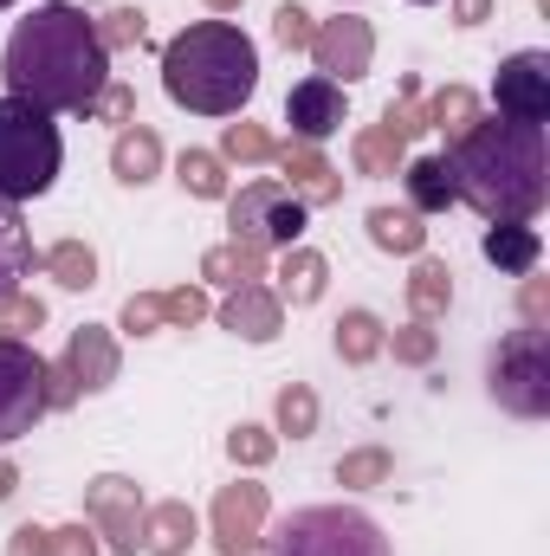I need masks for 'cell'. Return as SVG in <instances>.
I'll list each match as a JSON object with an SVG mask.
<instances>
[{"label": "cell", "instance_id": "obj_1", "mask_svg": "<svg viewBox=\"0 0 550 556\" xmlns=\"http://www.w3.org/2000/svg\"><path fill=\"white\" fill-rule=\"evenodd\" d=\"M0 78L7 98L46 111V117H85L91 98L111 85V52L98 46L91 13L46 0L26 20H13L7 52H0Z\"/></svg>", "mask_w": 550, "mask_h": 556}, {"label": "cell", "instance_id": "obj_2", "mask_svg": "<svg viewBox=\"0 0 550 556\" xmlns=\"http://www.w3.org/2000/svg\"><path fill=\"white\" fill-rule=\"evenodd\" d=\"M447 175L453 194L486 220H538L550 201V137L545 124H512V117H479L466 137L447 142Z\"/></svg>", "mask_w": 550, "mask_h": 556}, {"label": "cell", "instance_id": "obj_3", "mask_svg": "<svg viewBox=\"0 0 550 556\" xmlns=\"http://www.w3.org/2000/svg\"><path fill=\"white\" fill-rule=\"evenodd\" d=\"M162 91L195 117H247L260 91V46L234 20H195L162 46Z\"/></svg>", "mask_w": 550, "mask_h": 556}, {"label": "cell", "instance_id": "obj_4", "mask_svg": "<svg viewBox=\"0 0 550 556\" xmlns=\"http://www.w3.org/2000/svg\"><path fill=\"white\" fill-rule=\"evenodd\" d=\"M65 168V137L46 111L0 98V201H39Z\"/></svg>", "mask_w": 550, "mask_h": 556}, {"label": "cell", "instance_id": "obj_5", "mask_svg": "<svg viewBox=\"0 0 550 556\" xmlns=\"http://www.w3.org/2000/svg\"><path fill=\"white\" fill-rule=\"evenodd\" d=\"M266 556H396L383 525L357 505H304L278 518L273 538H260Z\"/></svg>", "mask_w": 550, "mask_h": 556}, {"label": "cell", "instance_id": "obj_6", "mask_svg": "<svg viewBox=\"0 0 550 556\" xmlns=\"http://www.w3.org/2000/svg\"><path fill=\"white\" fill-rule=\"evenodd\" d=\"M486 389L518 420L550 415V324H518V330L499 337V350L486 363Z\"/></svg>", "mask_w": 550, "mask_h": 556}, {"label": "cell", "instance_id": "obj_7", "mask_svg": "<svg viewBox=\"0 0 550 556\" xmlns=\"http://www.w3.org/2000/svg\"><path fill=\"white\" fill-rule=\"evenodd\" d=\"M304 220H311V207H304L278 175H260V181H247L240 194H227V227H234L240 247L285 253V247L304 240Z\"/></svg>", "mask_w": 550, "mask_h": 556}, {"label": "cell", "instance_id": "obj_8", "mask_svg": "<svg viewBox=\"0 0 550 556\" xmlns=\"http://www.w3.org/2000/svg\"><path fill=\"white\" fill-rule=\"evenodd\" d=\"M46 420V356L33 343L0 337V446Z\"/></svg>", "mask_w": 550, "mask_h": 556}, {"label": "cell", "instance_id": "obj_9", "mask_svg": "<svg viewBox=\"0 0 550 556\" xmlns=\"http://www.w3.org/2000/svg\"><path fill=\"white\" fill-rule=\"evenodd\" d=\"M142 485L124 479V472H98L85 485V525L98 531V544L117 556H137L142 551Z\"/></svg>", "mask_w": 550, "mask_h": 556}, {"label": "cell", "instance_id": "obj_10", "mask_svg": "<svg viewBox=\"0 0 550 556\" xmlns=\"http://www.w3.org/2000/svg\"><path fill=\"white\" fill-rule=\"evenodd\" d=\"M266 518H273V492H266L260 479H247V472H240L234 485H221V492H214V505H208V538H214V551H221V556L260 551Z\"/></svg>", "mask_w": 550, "mask_h": 556}, {"label": "cell", "instance_id": "obj_11", "mask_svg": "<svg viewBox=\"0 0 550 556\" xmlns=\"http://www.w3.org/2000/svg\"><path fill=\"white\" fill-rule=\"evenodd\" d=\"M304 52H311L317 78L357 85V78H370V65H376V26H370L363 13H343V7H337V20H317V33H311Z\"/></svg>", "mask_w": 550, "mask_h": 556}, {"label": "cell", "instance_id": "obj_12", "mask_svg": "<svg viewBox=\"0 0 550 556\" xmlns=\"http://www.w3.org/2000/svg\"><path fill=\"white\" fill-rule=\"evenodd\" d=\"M492 104L499 117L512 124H550V52H512L499 65V85H492Z\"/></svg>", "mask_w": 550, "mask_h": 556}, {"label": "cell", "instance_id": "obj_13", "mask_svg": "<svg viewBox=\"0 0 550 556\" xmlns=\"http://www.w3.org/2000/svg\"><path fill=\"white\" fill-rule=\"evenodd\" d=\"M285 124H291V142H324L337 137L343 124H350V104H343V85H330V78H298L291 91H285Z\"/></svg>", "mask_w": 550, "mask_h": 556}, {"label": "cell", "instance_id": "obj_14", "mask_svg": "<svg viewBox=\"0 0 550 556\" xmlns=\"http://www.w3.org/2000/svg\"><path fill=\"white\" fill-rule=\"evenodd\" d=\"M59 363L72 369L78 395H104V389L117 382V369H124V350H117L111 324H78V330L65 337V356H59Z\"/></svg>", "mask_w": 550, "mask_h": 556}, {"label": "cell", "instance_id": "obj_15", "mask_svg": "<svg viewBox=\"0 0 550 556\" xmlns=\"http://www.w3.org/2000/svg\"><path fill=\"white\" fill-rule=\"evenodd\" d=\"M221 330H234L240 343H273L278 330H285V304H278V291L266 278H253V285H234L227 298H221Z\"/></svg>", "mask_w": 550, "mask_h": 556}, {"label": "cell", "instance_id": "obj_16", "mask_svg": "<svg viewBox=\"0 0 550 556\" xmlns=\"http://www.w3.org/2000/svg\"><path fill=\"white\" fill-rule=\"evenodd\" d=\"M278 168H285V188H291L304 207L343 201V175L330 168V155H324L317 142H278Z\"/></svg>", "mask_w": 550, "mask_h": 556}, {"label": "cell", "instance_id": "obj_17", "mask_svg": "<svg viewBox=\"0 0 550 556\" xmlns=\"http://www.w3.org/2000/svg\"><path fill=\"white\" fill-rule=\"evenodd\" d=\"M278 304H291V311H304V304H317V298H324V291H330V260H324V253H317V247H304V240H298V247H285V253H278Z\"/></svg>", "mask_w": 550, "mask_h": 556}, {"label": "cell", "instance_id": "obj_18", "mask_svg": "<svg viewBox=\"0 0 550 556\" xmlns=\"http://www.w3.org/2000/svg\"><path fill=\"white\" fill-rule=\"evenodd\" d=\"M201 538V518L188 498H162L142 511V551L149 556H188V544Z\"/></svg>", "mask_w": 550, "mask_h": 556}, {"label": "cell", "instance_id": "obj_19", "mask_svg": "<svg viewBox=\"0 0 550 556\" xmlns=\"http://www.w3.org/2000/svg\"><path fill=\"white\" fill-rule=\"evenodd\" d=\"M111 175H117L124 188H149V181L162 175V137H155L149 124H124L117 142H111Z\"/></svg>", "mask_w": 550, "mask_h": 556}, {"label": "cell", "instance_id": "obj_20", "mask_svg": "<svg viewBox=\"0 0 550 556\" xmlns=\"http://www.w3.org/2000/svg\"><path fill=\"white\" fill-rule=\"evenodd\" d=\"M479 253H486L499 273L525 278V273H538V260H545V240H538V227H532V220H505V227H486Z\"/></svg>", "mask_w": 550, "mask_h": 556}, {"label": "cell", "instance_id": "obj_21", "mask_svg": "<svg viewBox=\"0 0 550 556\" xmlns=\"http://www.w3.org/2000/svg\"><path fill=\"white\" fill-rule=\"evenodd\" d=\"M402 188H409V207L427 220V214H447L460 194H453V175H447V155H409L402 162Z\"/></svg>", "mask_w": 550, "mask_h": 556}, {"label": "cell", "instance_id": "obj_22", "mask_svg": "<svg viewBox=\"0 0 550 556\" xmlns=\"http://www.w3.org/2000/svg\"><path fill=\"white\" fill-rule=\"evenodd\" d=\"M447 304H453V273H447V260L414 253V266H409V317L414 324H434V317H447Z\"/></svg>", "mask_w": 550, "mask_h": 556}, {"label": "cell", "instance_id": "obj_23", "mask_svg": "<svg viewBox=\"0 0 550 556\" xmlns=\"http://www.w3.org/2000/svg\"><path fill=\"white\" fill-rule=\"evenodd\" d=\"M383 337H389V324H383L376 311H363V304H357V311H343V317L330 324V350H337L350 369L376 363V356H383Z\"/></svg>", "mask_w": 550, "mask_h": 556}, {"label": "cell", "instance_id": "obj_24", "mask_svg": "<svg viewBox=\"0 0 550 556\" xmlns=\"http://www.w3.org/2000/svg\"><path fill=\"white\" fill-rule=\"evenodd\" d=\"M363 227H370V247H376V253H396V260L427 253V227H421L414 207H370Z\"/></svg>", "mask_w": 550, "mask_h": 556}, {"label": "cell", "instance_id": "obj_25", "mask_svg": "<svg viewBox=\"0 0 550 556\" xmlns=\"http://www.w3.org/2000/svg\"><path fill=\"white\" fill-rule=\"evenodd\" d=\"M253 278H266V253H260V247L221 240V247H208V253H201V285L234 291V285H253Z\"/></svg>", "mask_w": 550, "mask_h": 556}, {"label": "cell", "instance_id": "obj_26", "mask_svg": "<svg viewBox=\"0 0 550 556\" xmlns=\"http://www.w3.org/2000/svg\"><path fill=\"white\" fill-rule=\"evenodd\" d=\"M421 111H427V130H440V137H466L479 117H486V104H479V91H466V85H440L434 98H421Z\"/></svg>", "mask_w": 550, "mask_h": 556}, {"label": "cell", "instance_id": "obj_27", "mask_svg": "<svg viewBox=\"0 0 550 556\" xmlns=\"http://www.w3.org/2000/svg\"><path fill=\"white\" fill-rule=\"evenodd\" d=\"M39 273L52 278L59 291H91V285H98V253H91L85 240H52V247L39 253Z\"/></svg>", "mask_w": 550, "mask_h": 556}, {"label": "cell", "instance_id": "obj_28", "mask_svg": "<svg viewBox=\"0 0 550 556\" xmlns=\"http://www.w3.org/2000/svg\"><path fill=\"white\" fill-rule=\"evenodd\" d=\"M33 273V233H26V214L13 201H0V298L20 291V278Z\"/></svg>", "mask_w": 550, "mask_h": 556}, {"label": "cell", "instance_id": "obj_29", "mask_svg": "<svg viewBox=\"0 0 550 556\" xmlns=\"http://www.w3.org/2000/svg\"><path fill=\"white\" fill-rule=\"evenodd\" d=\"M175 181H182V194H195V201H227L234 188H227V162L214 155V149H182L175 155Z\"/></svg>", "mask_w": 550, "mask_h": 556}, {"label": "cell", "instance_id": "obj_30", "mask_svg": "<svg viewBox=\"0 0 550 556\" xmlns=\"http://www.w3.org/2000/svg\"><path fill=\"white\" fill-rule=\"evenodd\" d=\"M317 420H324V408H317V389H311V382H285V389H278V402H273L278 440H311Z\"/></svg>", "mask_w": 550, "mask_h": 556}, {"label": "cell", "instance_id": "obj_31", "mask_svg": "<svg viewBox=\"0 0 550 556\" xmlns=\"http://www.w3.org/2000/svg\"><path fill=\"white\" fill-rule=\"evenodd\" d=\"M350 162H357V175H402L409 142L389 137L383 124H370V130H357V137H350Z\"/></svg>", "mask_w": 550, "mask_h": 556}, {"label": "cell", "instance_id": "obj_32", "mask_svg": "<svg viewBox=\"0 0 550 556\" xmlns=\"http://www.w3.org/2000/svg\"><path fill=\"white\" fill-rule=\"evenodd\" d=\"M221 162H240V168H266V162H278V137L266 130V124H227L221 130V149H214Z\"/></svg>", "mask_w": 550, "mask_h": 556}, {"label": "cell", "instance_id": "obj_33", "mask_svg": "<svg viewBox=\"0 0 550 556\" xmlns=\"http://www.w3.org/2000/svg\"><path fill=\"white\" fill-rule=\"evenodd\" d=\"M389 472H396L389 446H357V453L337 459V485L343 492H376V485H389Z\"/></svg>", "mask_w": 550, "mask_h": 556}, {"label": "cell", "instance_id": "obj_34", "mask_svg": "<svg viewBox=\"0 0 550 556\" xmlns=\"http://www.w3.org/2000/svg\"><path fill=\"white\" fill-rule=\"evenodd\" d=\"M227 459H234L240 472L273 466V459H278V433H273V427H260V420H240V427L227 433Z\"/></svg>", "mask_w": 550, "mask_h": 556}, {"label": "cell", "instance_id": "obj_35", "mask_svg": "<svg viewBox=\"0 0 550 556\" xmlns=\"http://www.w3.org/2000/svg\"><path fill=\"white\" fill-rule=\"evenodd\" d=\"M383 130H389V137H402V142H414L421 130H427V111H421V78H414V72L396 85V98L383 104Z\"/></svg>", "mask_w": 550, "mask_h": 556}, {"label": "cell", "instance_id": "obj_36", "mask_svg": "<svg viewBox=\"0 0 550 556\" xmlns=\"http://www.w3.org/2000/svg\"><path fill=\"white\" fill-rule=\"evenodd\" d=\"M383 350H396V363H409V369H427V363L440 356V330L409 317L402 330H389V337H383Z\"/></svg>", "mask_w": 550, "mask_h": 556}, {"label": "cell", "instance_id": "obj_37", "mask_svg": "<svg viewBox=\"0 0 550 556\" xmlns=\"http://www.w3.org/2000/svg\"><path fill=\"white\" fill-rule=\"evenodd\" d=\"M33 330H46V298H33V291H7V298H0V337L26 343Z\"/></svg>", "mask_w": 550, "mask_h": 556}, {"label": "cell", "instance_id": "obj_38", "mask_svg": "<svg viewBox=\"0 0 550 556\" xmlns=\"http://www.w3.org/2000/svg\"><path fill=\"white\" fill-rule=\"evenodd\" d=\"M91 26H98V46H104V52H124V46H142V33H149L142 7H111V13H98Z\"/></svg>", "mask_w": 550, "mask_h": 556}, {"label": "cell", "instance_id": "obj_39", "mask_svg": "<svg viewBox=\"0 0 550 556\" xmlns=\"http://www.w3.org/2000/svg\"><path fill=\"white\" fill-rule=\"evenodd\" d=\"M208 311H214V304H208L201 285H175V291H162V324H168V330H195Z\"/></svg>", "mask_w": 550, "mask_h": 556}, {"label": "cell", "instance_id": "obj_40", "mask_svg": "<svg viewBox=\"0 0 550 556\" xmlns=\"http://www.w3.org/2000/svg\"><path fill=\"white\" fill-rule=\"evenodd\" d=\"M117 330H124V337H155V330H168V324H162V291H130L124 311H117Z\"/></svg>", "mask_w": 550, "mask_h": 556}, {"label": "cell", "instance_id": "obj_41", "mask_svg": "<svg viewBox=\"0 0 550 556\" xmlns=\"http://www.w3.org/2000/svg\"><path fill=\"white\" fill-rule=\"evenodd\" d=\"M311 33H317V20H311L298 0H278V7H273V39L285 46V52H304V46H311Z\"/></svg>", "mask_w": 550, "mask_h": 556}, {"label": "cell", "instance_id": "obj_42", "mask_svg": "<svg viewBox=\"0 0 550 556\" xmlns=\"http://www.w3.org/2000/svg\"><path fill=\"white\" fill-rule=\"evenodd\" d=\"M85 117H98V124H117V130H124V124L137 117V91H130V85H124V78L111 72V85H104V91L91 98V111H85Z\"/></svg>", "mask_w": 550, "mask_h": 556}, {"label": "cell", "instance_id": "obj_43", "mask_svg": "<svg viewBox=\"0 0 550 556\" xmlns=\"http://www.w3.org/2000/svg\"><path fill=\"white\" fill-rule=\"evenodd\" d=\"M104 544H98V531L78 518V525H59L52 531V544H46V556H98Z\"/></svg>", "mask_w": 550, "mask_h": 556}, {"label": "cell", "instance_id": "obj_44", "mask_svg": "<svg viewBox=\"0 0 550 556\" xmlns=\"http://www.w3.org/2000/svg\"><path fill=\"white\" fill-rule=\"evenodd\" d=\"M85 395H78V382H72V369L65 363H46V415H65V408H78Z\"/></svg>", "mask_w": 550, "mask_h": 556}, {"label": "cell", "instance_id": "obj_45", "mask_svg": "<svg viewBox=\"0 0 550 556\" xmlns=\"http://www.w3.org/2000/svg\"><path fill=\"white\" fill-rule=\"evenodd\" d=\"M518 324H550V278L525 273V285H518Z\"/></svg>", "mask_w": 550, "mask_h": 556}, {"label": "cell", "instance_id": "obj_46", "mask_svg": "<svg viewBox=\"0 0 550 556\" xmlns=\"http://www.w3.org/2000/svg\"><path fill=\"white\" fill-rule=\"evenodd\" d=\"M46 544H52L46 525H20V531L7 538V556H46Z\"/></svg>", "mask_w": 550, "mask_h": 556}, {"label": "cell", "instance_id": "obj_47", "mask_svg": "<svg viewBox=\"0 0 550 556\" xmlns=\"http://www.w3.org/2000/svg\"><path fill=\"white\" fill-rule=\"evenodd\" d=\"M492 20V0H453V26H486Z\"/></svg>", "mask_w": 550, "mask_h": 556}, {"label": "cell", "instance_id": "obj_48", "mask_svg": "<svg viewBox=\"0 0 550 556\" xmlns=\"http://www.w3.org/2000/svg\"><path fill=\"white\" fill-rule=\"evenodd\" d=\"M13 492H20V466H13V459H0V505H7Z\"/></svg>", "mask_w": 550, "mask_h": 556}, {"label": "cell", "instance_id": "obj_49", "mask_svg": "<svg viewBox=\"0 0 550 556\" xmlns=\"http://www.w3.org/2000/svg\"><path fill=\"white\" fill-rule=\"evenodd\" d=\"M201 7H208V13H240L247 0H201Z\"/></svg>", "mask_w": 550, "mask_h": 556}, {"label": "cell", "instance_id": "obj_50", "mask_svg": "<svg viewBox=\"0 0 550 556\" xmlns=\"http://www.w3.org/2000/svg\"><path fill=\"white\" fill-rule=\"evenodd\" d=\"M240 556H266V551H240Z\"/></svg>", "mask_w": 550, "mask_h": 556}, {"label": "cell", "instance_id": "obj_51", "mask_svg": "<svg viewBox=\"0 0 550 556\" xmlns=\"http://www.w3.org/2000/svg\"><path fill=\"white\" fill-rule=\"evenodd\" d=\"M414 7H434V0H414Z\"/></svg>", "mask_w": 550, "mask_h": 556}, {"label": "cell", "instance_id": "obj_52", "mask_svg": "<svg viewBox=\"0 0 550 556\" xmlns=\"http://www.w3.org/2000/svg\"><path fill=\"white\" fill-rule=\"evenodd\" d=\"M337 7H357V0H337Z\"/></svg>", "mask_w": 550, "mask_h": 556}, {"label": "cell", "instance_id": "obj_53", "mask_svg": "<svg viewBox=\"0 0 550 556\" xmlns=\"http://www.w3.org/2000/svg\"><path fill=\"white\" fill-rule=\"evenodd\" d=\"M7 7H13V0H0V13H7Z\"/></svg>", "mask_w": 550, "mask_h": 556}]
</instances>
